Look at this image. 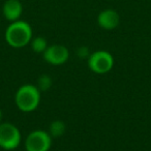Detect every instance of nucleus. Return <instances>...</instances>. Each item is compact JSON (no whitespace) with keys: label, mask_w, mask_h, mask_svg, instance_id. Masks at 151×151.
Listing matches in <instances>:
<instances>
[{"label":"nucleus","mask_w":151,"mask_h":151,"mask_svg":"<svg viewBox=\"0 0 151 151\" xmlns=\"http://www.w3.org/2000/svg\"><path fill=\"white\" fill-rule=\"evenodd\" d=\"M5 42L9 47L21 49L30 44L32 40V28L29 23L18 20L12 22L5 30Z\"/></svg>","instance_id":"1"},{"label":"nucleus","mask_w":151,"mask_h":151,"mask_svg":"<svg viewBox=\"0 0 151 151\" xmlns=\"http://www.w3.org/2000/svg\"><path fill=\"white\" fill-rule=\"evenodd\" d=\"M40 89L32 84L22 85L17 90L15 95L16 106L20 111L24 113H30L37 109L40 103Z\"/></svg>","instance_id":"2"},{"label":"nucleus","mask_w":151,"mask_h":151,"mask_svg":"<svg viewBox=\"0 0 151 151\" xmlns=\"http://www.w3.org/2000/svg\"><path fill=\"white\" fill-rule=\"evenodd\" d=\"M88 67L91 71L99 75L107 73L114 66V57L105 50H99L91 53L88 57Z\"/></svg>","instance_id":"3"},{"label":"nucleus","mask_w":151,"mask_h":151,"mask_svg":"<svg viewBox=\"0 0 151 151\" xmlns=\"http://www.w3.org/2000/svg\"><path fill=\"white\" fill-rule=\"evenodd\" d=\"M22 136L20 129L11 122L0 123V147L4 150H14L21 143Z\"/></svg>","instance_id":"4"},{"label":"nucleus","mask_w":151,"mask_h":151,"mask_svg":"<svg viewBox=\"0 0 151 151\" xmlns=\"http://www.w3.org/2000/svg\"><path fill=\"white\" fill-rule=\"evenodd\" d=\"M52 145V137L48 132L35 129L27 136L25 141L26 151H49Z\"/></svg>","instance_id":"5"},{"label":"nucleus","mask_w":151,"mask_h":151,"mask_svg":"<svg viewBox=\"0 0 151 151\" xmlns=\"http://www.w3.org/2000/svg\"><path fill=\"white\" fill-rule=\"evenodd\" d=\"M45 61L51 65H62L68 60L69 51L63 45H51L42 53Z\"/></svg>","instance_id":"6"},{"label":"nucleus","mask_w":151,"mask_h":151,"mask_svg":"<svg viewBox=\"0 0 151 151\" xmlns=\"http://www.w3.org/2000/svg\"><path fill=\"white\" fill-rule=\"evenodd\" d=\"M120 23L119 14L112 9L101 11L97 16V24L105 30H113L118 27Z\"/></svg>","instance_id":"7"},{"label":"nucleus","mask_w":151,"mask_h":151,"mask_svg":"<svg viewBox=\"0 0 151 151\" xmlns=\"http://www.w3.org/2000/svg\"><path fill=\"white\" fill-rule=\"evenodd\" d=\"M23 13V5L20 0H6L2 6V14L9 22L20 20Z\"/></svg>","instance_id":"8"},{"label":"nucleus","mask_w":151,"mask_h":151,"mask_svg":"<svg viewBox=\"0 0 151 151\" xmlns=\"http://www.w3.org/2000/svg\"><path fill=\"white\" fill-rule=\"evenodd\" d=\"M66 132V125L62 120H54L51 122L50 126H49V134L53 138H60Z\"/></svg>","instance_id":"9"},{"label":"nucleus","mask_w":151,"mask_h":151,"mask_svg":"<svg viewBox=\"0 0 151 151\" xmlns=\"http://www.w3.org/2000/svg\"><path fill=\"white\" fill-rule=\"evenodd\" d=\"M30 46L33 52L37 53V54H42L48 48V42L45 37L42 36H36V37H32L31 42H30Z\"/></svg>","instance_id":"10"},{"label":"nucleus","mask_w":151,"mask_h":151,"mask_svg":"<svg viewBox=\"0 0 151 151\" xmlns=\"http://www.w3.org/2000/svg\"><path fill=\"white\" fill-rule=\"evenodd\" d=\"M36 87L40 89V92H42H42H44V91H48L49 89L52 87V79H51L50 76L46 75V73L40 76L37 80V85H36Z\"/></svg>","instance_id":"11"},{"label":"nucleus","mask_w":151,"mask_h":151,"mask_svg":"<svg viewBox=\"0 0 151 151\" xmlns=\"http://www.w3.org/2000/svg\"><path fill=\"white\" fill-rule=\"evenodd\" d=\"M90 54L91 53H89L88 49L84 48V47H83V48H80L78 51V55H79V57H81V58H84V57H87V58H88V57L90 56Z\"/></svg>","instance_id":"12"},{"label":"nucleus","mask_w":151,"mask_h":151,"mask_svg":"<svg viewBox=\"0 0 151 151\" xmlns=\"http://www.w3.org/2000/svg\"><path fill=\"white\" fill-rule=\"evenodd\" d=\"M2 118H3V113H2V111L0 110V123L2 122Z\"/></svg>","instance_id":"13"}]
</instances>
